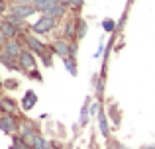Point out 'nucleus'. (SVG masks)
Segmentation results:
<instances>
[{
    "mask_svg": "<svg viewBox=\"0 0 155 149\" xmlns=\"http://www.w3.org/2000/svg\"><path fill=\"white\" fill-rule=\"evenodd\" d=\"M102 28H104L106 31H110V34H112V31L116 30V22H114L112 18H106L104 22H102Z\"/></svg>",
    "mask_w": 155,
    "mask_h": 149,
    "instance_id": "nucleus-22",
    "label": "nucleus"
},
{
    "mask_svg": "<svg viewBox=\"0 0 155 149\" xmlns=\"http://www.w3.org/2000/svg\"><path fill=\"white\" fill-rule=\"evenodd\" d=\"M63 37L71 39V41H77V20H69V22H65Z\"/></svg>",
    "mask_w": 155,
    "mask_h": 149,
    "instance_id": "nucleus-11",
    "label": "nucleus"
},
{
    "mask_svg": "<svg viewBox=\"0 0 155 149\" xmlns=\"http://www.w3.org/2000/svg\"><path fill=\"white\" fill-rule=\"evenodd\" d=\"M116 149H130V147H126V145H122V143H116Z\"/></svg>",
    "mask_w": 155,
    "mask_h": 149,
    "instance_id": "nucleus-28",
    "label": "nucleus"
},
{
    "mask_svg": "<svg viewBox=\"0 0 155 149\" xmlns=\"http://www.w3.org/2000/svg\"><path fill=\"white\" fill-rule=\"evenodd\" d=\"M51 145L45 141V139L41 138V135L38 134V138H35V141H34V145H31V149H49Z\"/></svg>",
    "mask_w": 155,
    "mask_h": 149,
    "instance_id": "nucleus-20",
    "label": "nucleus"
},
{
    "mask_svg": "<svg viewBox=\"0 0 155 149\" xmlns=\"http://www.w3.org/2000/svg\"><path fill=\"white\" fill-rule=\"evenodd\" d=\"M10 12L16 14V16H20V18H24V20H28L34 14H38V8H35L34 4H14V6L10 8Z\"/></svg>",
    "mask_w": 155,
    "mask_h": 149,
    "instance_id": "nucleus-5",
    "label": "nucleus"
},
{
    "mask_svg": "<svg viewBox=\"0 0 155 149\" xmlns=\"http://www.w3.org/2000/svg\"><path fill=\"white\" fill-rule=\"evenodd\" d=\"M0 130L8 135H14L18 130V116L10 112H0Z\"/></svg>",
    "mask_w": 155,
    "mask_h": 149,
    "instance_id": "nucleus-3",
    "label": "nucleus"
},
{
    "mask_svg": "<svg viewBox=\"0 0 155 149\" xmlns=\"http://www.w3.org/2000/svg\"><path fill=\"white\" fill-rule=\"evenodd\" d=\"M45 14H49L51 18H55V20H61V18H65V14H67V6L61 4V2H57V4H53Z\"/></svg>",
    "mask_w": 155,
    "mask_h": 149,
    "instance_id": "nucleus-12",
    "label": "nucleus"
},
{
    "mask_svg": "<svg viewBox=\"0 0 155 149\" xmlns=\"http://www.w3.org/2000/svg\"><path fill=\"white\" fill-rule=\"evenodd\" d=\"M0 108H2V112L16 114V110H18V104H16V100H12V98H0Z\"/></svg>",
    "mask_w": 155,
    "mask_h": 149,
    "instance_id": "nucleus-14",
    "label": "nucleus"
},
{
    "mask_svg": "<svg viewBox=\"0 0 155 149\" xmlns=\"http://www.w3.org/2000/svg\"><path fill=\"white\" fill-rule=\"evenodd\" d=\"M87 31H88L87 22H83V20H77V41H79V39H83L84 35H87Z\"/></svg>",
    "mask_w": 155,
    "mask_h": 149,
    "instance_id": "nucleus-17",
    "label": "nucleus"
},
{
    "mask_svg": "<svg viewBox=\"0 0 155 149\" xmlns=\"http://www.w3.org/2000/svg\"><path fill=\"white\" fill-rule=\"evenodd\" d=\"M35 104H38V94H35L34 90H28L26 94H24V98H22V110L30 112Z\"/></svg>",
    "mask_w": 155,
    "mask_h": 149,
    "instance_id": "nucleus-9",
    "label": "nucleus"
},
{
    "mask_svg": "<svg viewBox=\"0 0 155 149\" xmlns=\"http://www.w3.org/2000/svg\"><path fill=\"white\" fill-rule=\"evenodd\" d=\"M24 43H26V47L34 55H39V57H41L43 65L51 67V53H53V51H51L49 45H45V43H43L41 39H38L35 35H28V37L24 39Z\"/></svg>",
    "mask_w": 155,
    "mask_h": 149,
    "instance_id": "nucleus-1",
    "label": "nucleus"
},
{
    "mask_svg": "<svg viewBox=\"0 0 155 149\" xmlns=\"http://www.w3.org/2000/svg\"><path fill=\"white\" fill-rule=\"evenodd\" d=\"M59 0H35L34 2V6L38 8V12H41V14H45L47 10L53 6V4H57Z\"/></svg>",
    "mask_w": 155,
    "mask_h": 149,
    "instance_id": "nucleus-15",
    "label": "nucleus"
},
{
    "mask_svg": "<svg viewBox=\"0 0 155 149\" xmlns=\"http://www.w3.org/2000/svg\"><path fill=\"white\" fill-rule=\"evenodd\" d=\"M83 4H84V0H69L67 8H69V10H73V12H79L81 8H83Z\"/></svg>",
    "mask_w": 155,
    "mask_h": 149,
    "instance_id": "nucleus-21",
    "label": "nucleus"
},
{
    "mask_svg": "<svg viewBox=\"0 0 155 149\" xmlns=\"http://www.w3.org/2000/svg\"><path fill=\"white\" fill-rule=\"evenodd\" d=\"M51 51L55 55H59L61 59H65V57H69V41L65 37H57V39H53L51 41Z\"/></svg>",
    "mask_w": 155,
    "mask_h": 149,
    "instance_id": "nucleus-6",
    "label": "nucleus"
},
{
    "mask_svg": "<svg viewBox=\"0 0 155 149\" xmlns=\"http://www.w3.org/2000/svg\"><path fill=\"white\" fill-rule=\"evenodd\" d=\"M4 88H8V90H16V88L20 86V83L18 80H14V79H8V80H4Z\"/></svg>",
    "mask_w": 155,
    "mask_h": 149,
    "instance_id": "nucleus-24",
    "label": "nucleus"
},
{
    "mask_svg": "<svg viewBox=\"0 0 155 149\" xmlns=\"http://www.w3.org/2000/svg\"><path fill=\"white\" fill-rule=\"evenodd\" d=\"M63 65L67 67V71H69V73H71L73 76L77 75V61H75V59H71V57H65V59H63Z\"/></svg>",
    "mask_w": 155,
    "mask_h": 149,
    "instance_id": "nucleus-18",
    "label": "nucleus"
},
{
    "mask_svg": "<svg viewBox=\"0 0 155 149\" xmlns=\"http://www.w3.org/2000/svg\"><path fill=\"white\" fill-rule=\"evenodd\" d=\"M96 118H98V128H100V134H102L104 138H108V135H110V126H108V116H106V112H104V110H100Z\"/></svg>",
    "mask_w": 155,
    "mask_h": 149,
    "instance_id": "nucleus-13",
    "label": "nucleus"
},
{
    "mask_svg": "<svg viewBox=\"0 0 155 149\" xmlns=\"http://www.w3.org/2000/svg\"><path fill=\"white\" fill-rule=\"evenodd\" d=\"M98 112H100V104H98V100H94V102L91 104V108H88V114L94 118V116H98Z\"/></svg>",
    "mask_w": 155,
    "mask_h": 149,
    "instance_id": "nucleus-25",
    "label": "nucleus"
},
{
    "mask_svg": "<svg viewBox=\"0 0 155 149\" xmlns=\"http://www.w3.org/2000/svg\"><path fill=\"white\" fill-rule=\"evenodd\" d=\"M18 63H20V69H22L26 75L31 73V71H38V67H35V55L31 53L30 49H24L22 53H20Z\"/></svg>",
    "mask_w": 155,
    "mask_h": 149,
    "instance_id": "nucleus-4",
    "label": "nucleus"
},
{
    "mask_svg": "<svg viewBox=\"0 0 155 149\" xmlns=\"http://www.w3.org/2000/svg\"><path fill=\"white\" fill-rule=\"evenodd\" d=\"M59 2H61V4H65V6H67V2H69V0H59Z\"/></svg>",
    "mask_w": 155,
    "mask_h": 149,
    "instance_id": "nucleus-29",
    "label": "nucleus"
},
{
    "mask_svg": "<svg viewBox=\"0 0 155 149\" xmlns=\"http://www.w3.org/2000/svg\"><path fill=\"white\" fill-rule=\"evenodd\" d=\"M2 49H4V51H8L10 55H14V57H20V53L24 51V47H22V43H20L18 39H8V41L4 43Z\"/></svg>",
    "mask_w": 155,
    "mask_h": 149,
    "instance_id": "nucleus-10",
    "label": "nucleus"
},
{
    "mask_svg": "<svg viewBox=\"0 0 155 149\" xmlns=\"http://www.w3.org/2000/svg\"><path fill=\"white\" fill-rule=\"evenodd\" d=\"M88 102H91V100H87V104H84L83 110H81V124H83V126L88 122Z\"/></svg>",
    "mask_w": 155,
    "mask_h": 149,
    "instance_id": "nucleus-23",
    "label": "nucleus"
},
{
    "mask_svg": "<svg viewBox=\"0 0 155 149\" xmlns=\"http://www.w3.org/2000/svg\"><path fill=\"white\" fill-rule=\"evenodd\" d=\"M6 41H8V37H6V35H4V31L0 30V45L4 47V43H6Z\"/></svg>",
    "mask_w": 155,
    "mask_h": 149,
    "instance_id": "nucleus-27",
    "label": "nucleus"
},
{
    "mask_svg": "<svg viewBox=\"0 0 155 149\" xmlns=\"http://www.w3.org/2000/svg\"><path fill=\"white\" fill-rule=\"evenodd\" d=\"M0 112H2V108H0Z\"/></svg>",
    "mask_w": 155,
    "mask_h": 149,
    "instance_id": "nucleus-31",
    "label": "nucleus"
},
{
    "mask_svg": "<svg viewBox=\"0 0 155 149\" xmlns=\"http://www.w3.org/2000/svg\"><path fill=\"white\" fill-rule=\"evenodd\" d=\"M145 149H155V145H151V147H145Z\"/></svg>",
    "mask_w": 155,
    "mask_h": 149,
    "instance_id": "nucleus-30",
    "label": "nucleus"
},
{
    "mask_svg": "<svg viewBox=\"0 0 155 149\" xmlns=\"http://www.w3.org/2000/svg\"><path fill=\"white\" fill-rule=\"evenodd\" d=\"M12 149H31V147L22 139V135H16L14 141H12Z\"/></svg>",
    "mask_w": 155,
    "mask_h": 149,
    "instance_id": "nucleus-19",
    "label": "nucleus"
},
{
    "mask_svg": "<svg viewBox=\"0 0 155 149\" xmlns=\"http://www.w3.org/2000/svg\"><path fill=\"white\" fill-rule=\"evenodd\" d=\"M57 22H59V20L51 18L49 14H41L38 20H35V24H31V31H34V34H38V35L49 34V31H53L57 28Z\"/></svg>",
    "mask_w": 155,
    "mask_h": 149,
    "instance_id": "nucleus-2",
    "label": "nucleus"
},
{
    "mask_svg": "<svg viewBox=\"0 0 155 149\" xmlns=\"http://www.w3.org/2000/svg\"><path fill=\"white\" fill-rule=\"evenodd\" d=\"M8 14V0H0V16Z\"/></svg>",
    "mask_w": 155,
    "mask_h": 149,
    "instance_id": "nucleus-26",
    "label": "nucleus"
},
{
    "mask_svg": "<svg viewBox=\"0 0 155 149\" xmlns=\"http://www.w3.org/2000/svg\"><path fill=\"white\" fill-rule=\"evenodd\" d=\"M6 20H10V22L14 24V26H18L20 30H24V28H26V20L20 18V16H16V14H12V12H8V14H6Z\"/></svg>",
    "mask_w": 155,
    "mask_h": 149,
    "instance_id": "nucleus-16",
    "label": "nucleus"
},
{
    "mask_svg": "<svg viewBox=\"0 0 155 149\" xmlns=\"http://www.w3.org/2000/svg\"><path fill=\"white\" fill-rule=\"evenodd\" d=\"M0 30L4 31V35H6L8 39H16V37L20 35V31H22L18 26H14V24H12L10 20H6V18L0 22Z\"/></svg>",
    "mask_w": 155,
    "mask_h": 149,
    "instance_id": "nucleus-7",
    "label": "nucleus"
},
{
    "mask_svg": "<svg viewBox=\"0 0 155 149\" xmlns=\"http://www.w3.org/2000/svg\"><path fill=\"white\" fill-rule=\"evenodd\" d=\"M0 63H2L4 67H8L10 71H16L20 69V63H18V57H14V55H10L8 51H0Z\"/></svg>",
    "mask_w": 155,
    "mask_h": 149,
    "instance_id": "nucleus-8",
    "label": "nucleus"
}]
</instances>
